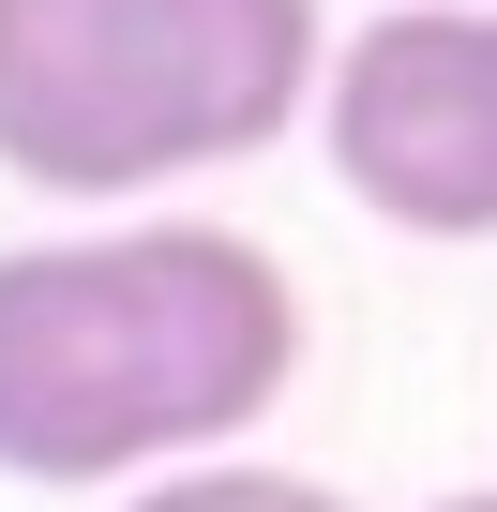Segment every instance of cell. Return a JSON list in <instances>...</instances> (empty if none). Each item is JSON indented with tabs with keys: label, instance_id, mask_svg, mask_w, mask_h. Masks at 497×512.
Wrapping results in <instances>:
<instances>
[{
	"label": "cell",
	"instance_id": "cell-1",
	"mask_svg": "<svg viewBox=\"0 0 497 512\" xmlns=\"http://www.w3.org/2000/svg\"><path fill=\"white\" fill-rule=\"evenodd\" d=\"M302 377V287L211 211H121L0 256V482L106 497L226 452Z\"/></svg>",
	"mask_w": 497,
	"mask_h": 512
},
{
	"label": "cell",
	"instance_id": "cell-2",
	"mask_svg": "<svg viewBox=\"0 0 497 512\" xmlns=\"http://www.w3.org/2000/svg\"><path fill=\"white\" fill-rule=\"evenodd\" d=\"M317 0H0V181L121 211L211 181L317 106Z\"/></svg>",
	"mask_w": 497,
	"mask_h": 512
},
{
	"label": "cell",
	"instance_id": "cell-3",
	"mask_svg": "<svg viewBox=\"0 0 497 512\" xmlns=\"http://www.w3.org/2000/svg\"><path fill=\"white\" fill-rule=\"evenodd\" d=\"M332 181L407 241H497V0H392L317 61Z\"/></svg>",
	"mask_w": 497,
	"mask_h": 512
},
{
	"label": "cell",
	"instance_id": "cell-4",
	"mask_svg": "<svg viewBox=\"0 0 497 512\" xmlns=\"http://www.w3.org/2000/svg\"><path fill=\"white\" fill-rule=\"evenodd\" d=\"M121 512H347L317 467H257V452H196V467H151L121 482Z\"/></svg>",
	"mask_w": 497,
	"mask_h": 512
},
{
	"label": "cell",
	"instance_id": "cell-5",
	"mask_svg": "<svg viewBox=\"0 0 497 512\" xmlns=\"http://www.w3.org/2000/svg\"><path fill=\"white\" fill-rule=\"evenodd\" d=\"M437 512H497V482H482V497H437Z\"/></svg>",
	"mask_w": 497,
	"mask_h": 512
}]
</instances>
